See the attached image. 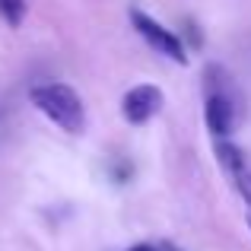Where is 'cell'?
Masks as SVG:
<instances>
[{"label":"cell","instance_id":"1","mask_svg":"<svg viewBox=\"0 0 251 251\" xmlns=\"http://www.w3.org/2000/svg\"><path fill=\"white\" fill-rule=\"evenodd\" d=\"M242 111V92L223 64L203 67V124L216 140L232 137Z\"/></svg>","mask_w":251,"mask_h":251},{"label":"cell","instance_id":"2","mask_svg":"<svg viewBox=\"0 0 251 251\" xmlns=\"http://www.w3.org/2000/svg\"><path fill=\"white\" fill-rule=\"evenodd\" d=\"M29 102L35 105V111H42L48 121H54L61 130L80 137L86 130V108L83 99L74 86L67 83H38L29 89Z\"/></svg>","mask_w":251,"mask_h":251},{"label":"cell","instance_id":"3","mask_svg":"<svg viewBox=\"0 0 251 251\" xmlns=\"http://www.w3.org/2000/svg\"><path fill=\"white\" fill-rule=\"evenodd\" d=\"M130 25H134V32L143 38V42L150 45L153 51H159L162 57H169V61L175 64H188V48L181 45V35L178 32H172L169 25H162L156 16H150L147 10H140V6H130Z\"/></svg>","mask_w":251,"mask_h":251},{"label":"cell","instance_id":"4","mask_svg":"<svg viewBox=\"0 0 251 251\" xmlns=\"http://www.w3.org/2000/svg\"><path fill=\"white\" fill-rule=\"evenodd\" d=\"M213 153H216L220 169L226 172V178L232 181V188L239 191V197L245 201V207L251 210V156L242 147H235L229 137L213 143Z\"/></svg>","mask_w":251,"mask_h":251},{"label":"cell","instance_id":"5","mask_svg":"<svg viewBox=\"0 0 251 251\" xmlns=\"http://www.w3.org/2000/svg\"><path fill=\"white\" fill-rule=\"evenodd\" d=\"M162 105H166V96H162L159 86L140 83V86H130V89L124 92V99H121V115H124V121H127V124L143 127V124H150L162 111Z\"/></svg>","mask_w":251,"mask_h":251},{"label":"cell","instance_id":"6","mask_svg":"<svg viewBox=\"0 0 251 251\" xmlns=\"http://www.w3.org/2000/svg\"><path fill=\"white\" fill-rule=\"evenodd\" d=\"M0 16L10 29H19V23L25 19V0H0Z\"/></svg>","mask_w":251,"mask_h":251},{"label":"cell","instance_id":"7","mask_svg":"<svg viewBox=\"0 0 251 251\" xmlns=\"http://www.w3.org/2000/svg\"><path fill=\"white\" fill-rule=\"evenodd\" d=\"M181 45H184V48H197V51H201L203 48V35H201V25H197L194 23V19H184V38H181Z\"/></svg>","mask_w":251,"mask_h":251},{"label":"cell","instance_id":"8","mask_svg":"<svg viewBox=\"0 0 251 251\" xmlns=\"http://www.w3.org/2000/svg\"><path fill=\"white\" fill-rule=\"evenodd\" d=\"M127 251H156L153 245H147V242H140V245H130Z\"/></svg>","mask_w":251,"mask_h":251},{"label":"cell","instance_id":"9","mask_svg":"<svg viewBox=\"0 0 251 251\" xmlns=\"http://www.w3.org/2000/svg\"><path fill=\"white\" fill-rule=\"evenodd\" d=\"M162 251H178V248H172V245H166V248H162Z\"/></svg>","mask_w":251,"mask_h":251},{"label":"cell","instance_id":"10","mask_svg":"<svg viewBox=\"0 0 251 251\" xmlns=\"http://www.w3.org/2000/svg\"><path fill=\"white\" fill-rule=\"evenodd\" d=\"M248 226H251V210H248Z\"/></svg>","mask_w":251,"mask_h":251}]
</instances>
